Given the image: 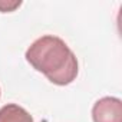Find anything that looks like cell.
Here are the masks:
<instances>
[{"label":"cell","mask_w":122,"mask_h":122,"mask_svg":"<svg viewBox=\"0 0 122 122\" xmlns=\"http://www.w3.org/2000/svg\"><path fill=\"white\" fill-rule=\"evenodd\" d=\"M0 95H2V92H0Z\"/></svg>","instance_id":"obj_5"},{"label":"cell","mask_w":122,"mask_h":122,"mask_svg":"<svg viewBox=\"0 0 122 122\" xmlns=\"http://www.w3.org/2000/svg\"><path fill=\"white\" fill-rule=\"evenodd\" d=\"M22 5V2L19 0V2H12V3H6V2H0V12H3V13H6V12H13L16 7H19Z\"/></svg>","instance_id":"obj_4"},{"label":"cell","mask_w":122,"mask_h":122,"mask_svg":"<svg viewBox=\"0 0 122 122\" xmlns=\"http://www.w3.org/2000/svg\"><path fill=\"white\" fill-rule=\"evenodd\" d=\"M0 122H33V118L17 103H7L0 108Z\"/></svg>","instance_id":"obj_3"},{"label":"cell","mask_w":122,"mask_h":122,"mask_svg":"<svg viewBox=\"0 0 122 122\" xmlns=\"http://www.w3.org/2000/svg\"><path fill=\"white\" fill-rule=\"evenodd\" d=\"M93 122H122V102L113 96H105L92 108Z\"/></svg>","instance_id":"obj_2"},{"label":"cell","mask_w":122,"mask_h":122,"mask_svg":"<svg viewBox=\"0 0 122 122\" xmlns=\"http://www.w3.org/2000/svg\"><path fill=\"white\" fill-rule=\"evenodd\" d=\"M26 60L52 83L65 86L78 76V59L63 39L45 35L36 39L26 50Z\"/></svg>","instance_id":"obj_1"}]
</instances>
